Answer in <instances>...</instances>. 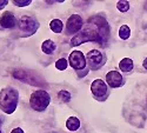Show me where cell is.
I'll return each mask as SVG.
<instances>
[{
    "mask_svg": "<svg viewBox=\"0 0 147 133\" xmlns=\"http://www.w3.org/2000/svg\"><path fill=\"white\" fill-rule=\"evenodd\" d=\"M8 4V1H7V0H0V9H1V8H4L6 5Z\"/></svg>",
    "mask_w": 147,
    "mask_h": 133,
    "instance_id": "44dd1931",
    "label": "cell"
},
{
    "mask_svg": "<svg viewBox=\"0 0 147 133\" xmlns=\"http://www.w3.org/2000/svg\"><path fill=\"white\" fill-rule=\"evenodd\" d=\"M108 24L102 17H92L85 27L71 40V46H78L86 41H98L104 45L108 39Z\"/></svg>",
    "mask_w": 147,
    "mask_h": 133,
    "instance_id": "6da1fadb",
    "label": "cell"
},
{
    "mask_svg": "<svg viewBox=\"0 0 147 133\" xmlns=\"http://www.w3.org/2000/svg\"><path fill=\"white\" fill-rule=\"evenodd\" d=\"M91 91L92 93L98 97V98H100V97H105L107 94V85L106 82L101 79H96L92 82L91 85Z\"/></svg>",
    "mask_w": 147,
    "mask_h": 133,
    "instance_id": "9c48e42d",
    "label": "cell"
},
{
    "mask_svg": "<svg viewBox=\"0 0 147 133\" xmlns=\"http://www.w3.org/2000/svg\"><path fill=\"white\" fill-rule=\"evenodd\" d=\"M19 24V28L20 31H22L25 33V35H30L35 33V31L39 28V22L35 21L33 18L28 17V16H24L19 19L18 21Z\"/></svg>",
    "mask_w": 147,
    "mask_h": 133,
    "instance_id": "5b68a950",
    "label": "cell"
},
{
    "mask_svg": "<svg viewBox=\"0 0 147 133\" xmlns=\"http://www.w3.org/2000/svg\"><path fill=\"white\" fill-rule=\"evenodd\" d=\"M68 61H69L71 67L77 70V71L84 70L85 67H86V58H85V55L80 51H73L69 54Z\"/></svg>",
    "mask_w": 147,
    "mask_h": 133,
    "instance_id": "8992f818",
    "label": "cell"
},
{
    "mask_svg": "<svg viewBox=\"0 0 147 133\" xmlns=\"http://www.w3.org/2000/svg\"><path fill=\"white\" fill-rule=\"evenodd\" d=\"M55 67L59 70V71H64L66 67H67V60L66 59H59L58 61L55 63Z\"/></svg>",
    "mask_w": 147,
    "mask_h": 133,
    "instance_id": "d6986e66",
    "label": "cell"
},
{
    "mask_svg": "<svg viewBox=\"0 0 147 133\" xmlns=\"http://www.w3.org/2000/svg\"><path fill=\"white\" fill-rule=\"evenodd\" d=\"M58 97H59V99L61 101H64V103H68L71 100V93L67 92V91H60Z\"/></svg>",
    "mask_w": 147,
    "mask_h": 133,
    "instance_id": "ac0fdd59",
    "label": "cell"
},
{
    "mask_svg": "<svg viewBox=\"0 0 147 133\" xmlns=\"http://www.w3.org/2000/svg\"><path fill=\"white\" fill-rule=\"evenodd\" d=\"M87 61L93 70H98L105 64V57L98 50H92L87 53Z\"/></svg>",
    "mask_w": 147,
    "mask_h": 133,
    "instance_id": "52a82bcc",
    "label": "cell"
},
{
    "mask_svg": "<svg viewBox=\"0 0 147 133\" xmlns=\"http://www.w3.org/2000/svg\"><path fill=\"white\" fill-rule=\"evenodd\" d=\"M0 133H3V132H1V131H0Z\"/></svg>",
    "mask_w": 147,
    "mask_h": 133,
    "instance_id": "484cf974",
    "label": "cell"
},
{
    "mask_svg": "<svg viewBox=\"0 0 147 133\" xmlns=\"http://www.w3.org/2000/svg\"><path fill=\"white\" fill-rule=\"evenodd\" d=\"M142 65H144V68L147 71V58L144 60V63H142Z\"/></svg>",
    "mask_w": 147,
    "mask_h": 133,
    "instance_id": "603a6c76",
    "label": "cell"
},
{
    "mask_svg": "<svg viewBox=\"0 0 147 133\" xmlns=\"http://www.w3.org/2000/svg\"><path fill=\"white\" fill-rule=\"evenodd\" d=\"M84 25L82 18L78 14H72L68 20H67V25H66V33L67 34H74V33H79V31L81 30Z\"/></svg>",
    "mask_w": 147,
    "mask_h": 133,
    "instance_id": "ba28073f",
    "label": "cell"
},
{
    "mask_svg": "<svg viewBox=\"0 0 147 133\" xmlns=\"http://www.w3.org/2000/svg\"><path fill=\"white\" fill-rule=\"evenodd\" d=\"M17 24L16 17L11 13V12H6L1 17H0V26L4 28H13Z\"/></svg>",
    "mask_w": 147,
    "mask_h": 133,
    "instance_id": "8fae6325",
    "label": "cell"
},
{
    "mask_svg": "<svg viewBox=\"0 0 147 133\" xmlns=\"http://www.w3.org/2000/svg\"><path fill=\"white\" fill-rule=\"evenodd\" d=\"M133 60L129 59V58H125L122 59L121 61L119 63V68L122 71V72H131L133 70Z\"/></svg>",
    "mask_w": 147,
    "mask_h": 133,
    "instance_id": "7c38bea8",
    "label": "cell"
},
{
    "mask_svg": "<svg viewBox=\"0 0 147 133\" xmlns=\"http://www.w3.org/2000/svg\"><path fill=\"white\" fill-rule=\"evenodd\" d=\"M106 81L109 85V87H113V88H117V87H120L124 82V79H122V76L117 71H111L108 72L106 74Z\"/></svg>",
    "mask_w": 147,
    "mask_h": 133,
    "instance_id": "30bf717a",
    "label": "cell"
},
{
    "mask_svg": "<svg viewBox=\"0 0 147 133\" xmlns=\"http://www.w3.org/2000/svg\"><path fill=\"white\" fill-rule=\"evenodd\" d=\"M129 35H131V30L127 25H122L119 30V37L122 39V40H126L129 38Z\"/></svg>",
    "mask_w": 147,
    "mask_h": 133,
    "instance_id": "2e32d148",
    "label": "cell"
},
{
    "mask_svg": "<svg viewBox=\"0 0 147 133\" xmlns=\"http://www.w3.org/2000/svg\"><path fill=\"white\" fill-rule=\"evenodd\" d=\"M50 101H51L50 94H48L46 91H44V90L34 91L31 94V98H30V105L36 112L45 111L47 108V106L50 105Z\"/></svg>",
    "mask_w": 147,
    "mask_h": 133,
    "instance_id": "3957f363",
    "label": "cell"
},
{
    "mask_svg": "<svg viewBox=\"0 0 147 133\" xmlns=\"http://www.w3.org/2000/svg\"><path fill=\"white\" fill-rule=\"evenodd\" d=\"M1 123H3V119H1V118H0V125H1Z\"/></svg>",
    "mask_w": 147,
    "mask_h": 133,
    "instance_id": "cb8c5ba5",
    "label": "cell"
},
{
    "mask_svg": "<svg viewBox=\"0 0 147 133\" xmlns=\"http://www.w3.org/2000/svg\"><path fill=\"white\" fill-rule=\"evenodd\" d=\"M55 48H57V46L52 40H45L41 45V50L46 54H52L55 51Z\"/></svg>",
    "mask_w": 147,
    "mask_h": 133,
    "instance_id": "4fadbf2b",
    "label": "cell"
},
{
    "mask_svg": "<svg viewBox=\"0 0 147 133\" xmlns=\"http://www.w3.org/2000/svg\"><path fill=\"white\" fill-rule=\"evenodd\" d=\"M19 93L17 90L7 87L0 91V110H3L7 114H12L18 105Z\"/></svg>",
    "mask_w": 147,
    "mask_h": 133,
    "instance_id": "7a4b0ae2",
    "label": "cell"
},
{
    "mask_svg": "<svg viewBox=\"0 0 147 133\" xmlns=\"http://www.w3.org/2000/svg\"><path fill=\"white\" fill-rule=\"evenodd\" d=\"M66 127L69 130V131H77L79 127H80V120L76 117H71L67 119L66 122Z\"/></svg>",
    "mask_w": 147,
    "mask_h": 133,
    "instance_id": "5bb4252c",
    "label": "cell"
},
{
    "mask_svg": "<svg viewBox=\"0 0 147 133\" xmlns=\"http://www.w3.org/2000/svg\"><path fill=\"white\" fill-rule=\"evenodd\" d=\"M145 8H146V9H147V4H146V5H145Z\"/></svg>",
    "mask_w": 147,
    "mask_h": 133,
    "instance_id": "d4e9b609",
    "label": "cell"
},
{
    "mask_svg": "<svg viewBox=\"0 0 147 133\" xmlns=\"http://www.w3.org/2000/svg\"><path fill=\"white\" fill-rule=\"evenodd\" d=\"M11 133H24V131H22L21 128L17 127V128H14V130H12V132H11Z\"/></svg>",
    "mask_w": 147,
    "mask_h": 133,
    "instance_id": "7402d4cb",
    "label": "cell"
},
{
    "mask_svg": "<svg viewBox=\"0 0 147 133\" xmlns=\"http://www.w3.org/2000/svg\"><path fill=\"white\" fill-rule=\"evenodd\" d=\"M50 27L54 33H60L63 31V21L60 19H53L50 24Z\"/></svg>",
    "mask_w": 147,
    "mask_h": 133,
    "instance_id": "9a60e30c",
    "label": "cell"
},
{
    "mask_svg": "<svg viewBox=\"0 0 147 133\" xmlns=\"http://www.w3.org/2000/svg\"><path fill=\"white\" fill-rule=\"evenodd\" d=\"M117 8L122 12V13H125V12H127L129 9V3L128 1H124V0H121V1H118L117 4Z\"/></svg>",
    "mask_w": 147,
    "mask_h": 133,
    "instance_id": "e0dca14e",
    "label": "cell"
},
{
    "mask_svg": "<svg viewBox=\"0 0 147 133\" xmlns=\"http://www.w3.org/2000/svg\"><path fill=\"white\" fill-rule=\"evenodd\" d=\"M13 77L18 80H21L24 82L31 84V85H35L39 86L41 84H45V81L42 80V78L40 76H38L33 71H27V70H16L13 72Z\"/></svg>",
    "mask_w": 147,
    "mask_h": 133,
    "instance_id": "277c9868",
    "label": "cell"
},
{
    "mask_svg": "<svg viewBox=\"0 0 147 133\" xmlns=\"http://www.w3.org/2000/svg\"><path fill=\"white\" fill-rule=\"evenodd\" d=\"M13 3L16 6H19V7H24V6H28L32 1L31 0H13Z\"/></svg>",
    "mask_w": 147,
    "mask_h": 133,
    "instance_id": "ffe728a7",
    "label": "cell"
}]
</instances>
